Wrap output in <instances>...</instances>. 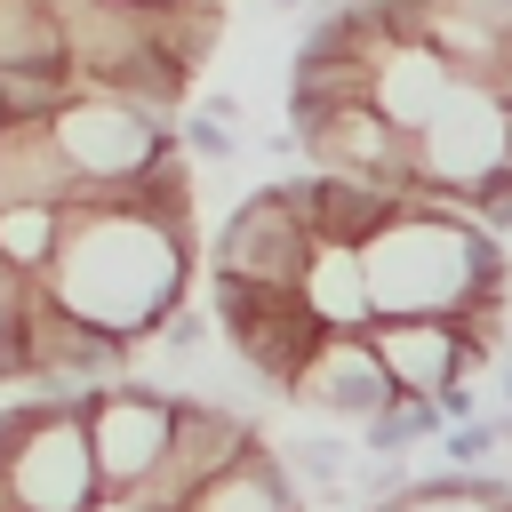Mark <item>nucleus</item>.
Wrapping results in <instances>:
<instances>
[{
  "mask_svg": "<svg viewBox=\"0 0 512 512\" xmlns=\"http://www.w3.org/2000/svg\"><path fill=\"white\" fill-rule=\"evenodd\" d=\"M192 256H200L192 224H160V216H144L128 200H72L64 208V240H56V256L40 272V288L72 320H88V328H104V336L144 352L152 328L184 304Z\"/></svg>",
  "mask_w": 512,
  "mask_h": 512,
  "instance_id": "obj_1",
  "label": "nucleus"
},
{
  "mask_svg": "<svg viewBox=\"0 0 512 512\" xmlns=\"http://www.w3.org/2000/svg\"><path fill=\"white\" fill-rule=\"evenodd\" d=\"M368 312L376 320H456L480 296H504V240L480 232L448 192L408 184L400 208L360 240Z\"/></svg>",
  "mask_w": 512,
  "mask_h": 512,
  "instance_id": "obj_2",
  "label": "nucleus"
},
{
  "mask_svg": "<svg viewBox=\"0 0 512 512\" xmlns=\"http://www.w3.org/2000/svg\"><path fill=\"white\" fill-rule=\"evenodd\" d=\"M0 488H8V512H88L104 496L80 432V400L32 392L0 416Z\"/></svg>",
  "mask_w": 512,
  "mask_h": 512,
  "instance_id": "obj_3",
  "label": "nucleus"
},
{
  "mask_svg": "<svg viewBox=\"0 0 512 512\" xmlns=\"http://www.w3.org/2000/svg\"><path fill=\"white\" fill-rule=\"evenodd\" d=\"M56 152L72 160L80 192H104V184H136L160 152H176V120L112 96V88H72L56 104Z\"/></svg>",
  "mask_w": 512,
  "mask_h": 512,
  "instance_id": "obj_4",
  "label": "nucleus"
},
{
  "mask_svg": "<svg viewBox=\"0 0 512 512\" xmlns=\"http://www.w3.org/2000/svg\"><path fill=\"white\" fill-rule=\"evenodd\" d=\"M208 320H216V336L240 352V368H248L264 392H280V400H288L296 368L312 360V344L328 336L296 288H256V280H224V272H208Z\"/></svg>",
  "mask_w": 512,
  "mask_h": 512,
  "instance_id": "obj_5",
  "label": "nucleus"
},
{
  "mask_svg": "<svg viewBox=\"0 0 512 512\" xmlns=\"http://www.w3.org/2000/svg\"><path fill=\"white\" fill-rule=\"evenodd\" d=\"M408 144H416V184L448 192L456 208H464L488 176H512V112H504L488 88H472V80H456V96H448Z\"/></svg>",
  "mask_w": 512,
  "mask_h": 512,
  "instance_id": "obj_6",
  "label": "nucleus"
},
{
  "mask_svg": "<svg viewBox=\"0 0 512 512\" xmlns=\"http://www.w3.org/2000/svg\"><path fill=\"white\" fill-rule=\"evenodd\" d=\"M168 416H176V392L168 384H144V376H120V384H96L80 400V432H88V456H96V488L104 496H136L160 456H168Z\"/></svg>",
  "mask_w": 512,
  "mask_h": 512,
  "instance_id": "obj_7",
  "label": "nucleus"
},
{
  "mask_svg": "<svg viewBox=\"0 0 512 512\" xmlns=\"http://www.w3.org/2000/svg\"><path fill=\"white\" fill-rule=\"evenodd\" d=\"M312 224H304V208L280 192V184H256V192H240L232 208H224V224H216V240H208V272H224V280H256V288H296L304 280V264H312Z\"/></svg>",
  "mask_w": 512,
  "mask_h": 512,
  "instance_id": "obj_8",
  "label": "nucleus"
},
{
  "mask_svg": "<svg viewBox=\"0 0 512 512\" xmlns=\"http://www.w3.org/2000/svg\"><path fill=\"white\" fill-rule=\"evenodd\" d=\"M256 440H264V432H256V416H248V408H224L216 392H176L168 456H160V472L136 488V504H144V512H176L200 480H216L224 464H240Z\"/></svg>",
  "mask_w": 512,
  "mask_h": 512,
  "instance_id": "obj_9",
  "label": "nucleus"
},
{
  "mask_svg": "<svg viewBox=\"0 0 512 512\" xmlns=\"http://www.w3.org/2000/svg\"><path fill=\"white\" fill-rule=\"evenodd\" d=\"M296 144H304V168L312 176H368V184H392V192L416 184V144L384 112H368V104L320 112L312 128H296Z\"/></svg>",
  "mask_w": 512,
  "mask_h": 512,
  "instance_id": "obj_10",
  "label": "nucleus"
},
{
  "mask_svg": "<svg viewBox=\"0 0 512 512\" xmlns=\"http://www.w3.org/2000/svg\"><path fill=\"white\" fill-rule=\"evenodd\" d=\"M368 352H376V368L392 376V392H408V400H432L440 384H472L496 352L480 344V336H464L456 320H376L368 328Z\"/></svg>",
  "mask_w": 512,
  "mask_h": 512,
  "instance_id": "obj_11",
  "label": "nucleus"
},
{
  "mask_svg": "<svg viewBox=\"0 0 512 512\" xmlns=\"http://www.w3.org/2000/svg\"><path fill=\"white\" fill-rule=\"evenodd\" d=\"M288 400H296V408H312L320 424H352V432H360L368 416H384V408H392V376L376 368L368 336H320V344H312V360L296 368Z\"/></svg>",
  "mask_w": 512,
  "mask_h": 512,
  "instance_id": "obj_12",
  "label": "nucleus"
},
{
  "mask_svg": "<svg viewBox=\"0 0 512 512\" xmlns=\"http://www.w3.org/2000/svg\"><path fill=\"white\" fill-rule=\"evenodd\" d=\"M448 96H456V72H448L424 40H384L376 80H368V112H384L400 136H416V128H424Z\"/></svg>",
  "mask_w": 512,
  "mask_h": 512,
  "instance_id": "obj_13",
  "label": "nucleus"
},
{
  "mask_svg": "<svg viewBox=\"0 0 512 512\" xmlns=\"http://www.w3.org/2000/svg\"><path fill=\"white\" fill-rule=\"evenodd\" d=\"M24 200H48V208H72L80 200V176L56 152V128L48 120H8L0 128V208H24Z\"/></svg>",
  "mask_w": 512,
  "mask_h": 512,
  "instance_id": "obj_14",
  "label": "nucleus"
},
{
  "mask_svg": "<svg viewBox=\"0 0 512 512\" xmlns=\"http://www.w3.org/2000/svg\"><path fill=\"white\" fill-rule=\"evenodd\" d=\"M176 512H304V488L288 480V464L272 456V440H256L240 464H224L216 480H200Z\"/></svg>",
  "mask_w": 512,
  "mask_h": 512,
  "instance_id": "obj_15",
  "label": "nucleus"
},
{
  "mask_svg": "<svg viewBox=\"0 0 512 512\" xmlns=\"http://www.w3.org/2000/svg\"><path fill=\"white\" fill-rule=\"evenodd\" d=\"M296 296L312 304V320H320L328 336H368V328H376V312H368V272H360V248H336V240H320V248H312V264H304V280H296Z\"/></svg>",
  "mask_w": 512,
  "mask_h": 512,
  "instance_id": "obj_16",
  "label": "nucleus"
},
{
  "mask_svg": "<svg viewBox=\"0 0 512 512\" xmlns=\"http://www.w3.org/2000/svg\"><path fill=\"white\" fill-rule=\"evenodd\" d=\"M392 208H400V192L392 184H368V176H312V200H304L312 240H336V248H360Z\"/></svg>",
  "mask_w": 512,
  "mask_h": 512,
  "instance_id": "obj_17",
  "label": "nucleus"
},
{
  "mask_svg": "<svg viewBox=\"0 0 512 512\" xmlns=\"http://www.w3.org/2000/svg\"><path fill=\"white\" fill-rule=\"evenodd\" d=\"M144 24H152V48L168 64H184L192 80L224 48V0H144Z\"/></svg>",
  "mask_w": 512,
  "mask_h": 512,
  "instance_id": "obj_18",
  "label": "nucleus"
},
{
  "mask_svg": "<svg viewBox=\"0 0 512 512\" xmlns=\"http://www.w3.org/2000/svg\"><path fill=\"white\" fill-rule=\"evenodd\" d=\"M0 72H72L56 0H0Z\"/></svg>",
  "mask_w": 512,
  "mask_h": 512,
  "instance_id": "obj_19",
  "label": "nucleus"
},
{
  "mask_svg": "<svg viewBox=\"0 0 512 512\" xmlns=\"http://www.w3.org/2000/svg\"><path fill=\"white\" fill-rule=\"evenodd\" d=\"M272 456L288 464V480H296L304 496H328V488L352 480V440H344V424H288V432L272 440Z\"/></svg>",
  "mask_w": 512,
  "mask_h": 512,
  "instance_id": "obj_20",
  "label": "nucleus"
},
{
  "mask_svg": "<svg viewBox=\"0 0 512 512\" xmlns=\"http://www.w3.org/2000/svg\"><path fill=\"white\" fill-rule=\"evenodd\" d=\"M440 432H448V424H440V408H432V400H408V392H392V408L360 424V456L408 464V448H424V440H440Z\"/></svg>",
  "mask_w": 512,
  "mask_h": 512,
  "instance_id": "obj_21",
  "label": "nucleus"
},
{
  "mask_svg": "<svg viewBox=\"0 0 512 512\" xmlns=\"http://www.w3.org/2000/svg\"><path fill=\"white\" fill-rule=\"evenodd\" d=\"M56 240H64V208H48V200L0 208V256H8V264H16L24 280H40V272H48Z\"/></svg>",
  "mask_w": 512,
  "mask_h": 512,
  "instance_id": "obj_22",
  "label": "nucleus"
},
{
  "mask_svg": "<svg viewBox=\"0 0 512 512\" xmlns=\"http://www.w3.org/2000/svg\"><path fill=\"white\" fill-rule=\"evenodd\" d=\"M432 448H440V464H448V472H480V464H496V448H504V424H496V408H480L472 424H448Z\"/></svg>",
  "mask_w": 512,
  "mask_h": 512,
  "instance_id": "obj_23",
  "label": "nucleus"
},
{
  "mask_svg": "<svg viewBox=\"0 0 512 512\" xmlns=\"http://www.w3.org/2000/svg\"><path fill=\"white\" fill-rule=\"evenodd\" d=\"M152 344H160V360H176V368H192L208 344H216V320L208 312H192V304H176L160 328H152Z\"/></svg>",
  "mask_w": 512,
  "mask_h": 512,
  "instance_id": "obj_24",
  "label": "nucleus"
},
{
  "mask_svg": "<svg viewBox=\"0 0 512 512\" xmlns=\"http://www.w3.org/2000/svg\"><path fill=\"white\" fill-rule=\"evenodd\" d=\"M176 152L184 160H232L240 152V128L232 120H208V112H184L176 120Z\"/></svg>",
  "mask_w": 512,
  "mask_h": 512,
  "instance_id": "obj_25",
  "label": "nucleus"
},
{
  "mask_svg": "<svg viewBox=\"0 0 512 512\" xmlns=\"http://www.w3.org/2000/svg\"><path fill=\"white\" fill-rule=\"evenodd\" d=\"M432 408H440V424H472V416H480V392L456 376V384H440V392H432Z\"/></svg>",
  "mask_w": 512,
  "mask_h": 512,
  "instance_id": "obj_26",
  "label": "nucleus"
},
{
  "mask_svg": "<svg viewBox=\"0 0 512 512\" xmlns=\"http://www.w3.org/2000/svg\"><path fill=\"white\" fill-rule=\"evenodd\" d=\"M24 288H32V280H24V272L0 256V344H8V328H16V304H24Z\"/></svg>",
  "mask_w": 512,
  "mask_h": 512,
  "instance_id": "obj_27",
  "label": "nucleus"
},
{
  "mask_svg": "<svg viewBox=\"0 0 512 512\" xmlns=\"http://www.w3.org/2000/svg\"><path fill=\"white\" fill-rule=\"evenodd\" d=\"M88 512H144V504H136V496H96Z\"/></svg>",
  "mask_w": 512,
  "mask_h": 512,
  "instance_id": "obj_28",
  "label": "nucleus"
},
{
  "mask_svg": "<svg viewBox=\"0 0 512 512\" xmlns=\"http://www.w3.org/2000/svg\"><path fill=\"white\" fill-rule=\"evenodd\" d=\"M264 16H296V8H312V0H256Z\"/></svg>",
  "mask_w": 512,
  "mask_h": 512,
  "instance_id": "obj_29",
  "label": "nucleus"
},
{
  "mask_svg": "<svg viewBox=\"0 0 512 512\" xmlns=\"http://www.w3.org/2000/svg\"><path fill=\"white\" fill-rule=\"evenodd\" d=\"M496 392H504V408H512V360H504V376H496Z\"/></svg>",
  "mask_w": 512,
  "mask_h": 512,
  "instance_id": "obj_30",
  "label": "nucleus"
},
{
  "mask_svg": "<svg viewBox=\"0 0 512 512\" xmlns=\"http://www.w3.org/2000/svg\"><path fill=\"white\" fill-rule=\"evenodd\" d=\"M504 512H512V504H504Z\"/></svg>",
  "mask_w": 512,
  "mask_h": 512,
  "instance_id": "obj_31",
  "label": "nucleus"
}]
</instances>
